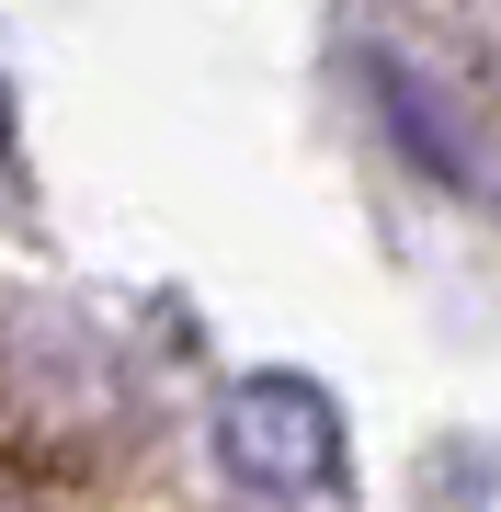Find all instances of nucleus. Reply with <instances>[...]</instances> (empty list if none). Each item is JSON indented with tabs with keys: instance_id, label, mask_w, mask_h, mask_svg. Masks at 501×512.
Segmentation results:
<instances>
[{
	"instance_id": "1",
	"label": "nucleus",
	"mask_w": 501,
	"mask_h": 512,
	"mask_svg": "<svg viewBox=\"0 0 501 512\" xmlns=\"http://www.w3.org/2000/svg\"><path fill=\"white\" fill-rule=\"evenodd\" d=\"M217 456H228L240 490L285 501V490H319V478L342 467V421H331V399L297 387V376H240V387L217 399Z\"/></svg>"
},
{
	"instance_id": "2",
	"label": "nucleus",
	"mask_w": 501,
	"mask_h": 512,
	"mask_svg": "<svg viewBox=\"0 0 501 512\" xmlns=\"http://www.w3.org/2000/svg\"><path fill=\"white\" fill-rule=\"evenodd\" d=\"M0 183H12V103H0Z\"/></svg>"
},
{
	"instance_id": "3",
	"label": "nucleus",
	"mask_w": 501,
	"mask_h": 512,
	"mask_svg": "<svg viewBox=\"0 0 501 512\" xmlns=\"http://www.w3.org/2000/svg\"><path fill=\"white\" fill-rule=\"evenodd\" d=\"M0 512H35V501H0Z\"/></svg>"
}]
</instances>
